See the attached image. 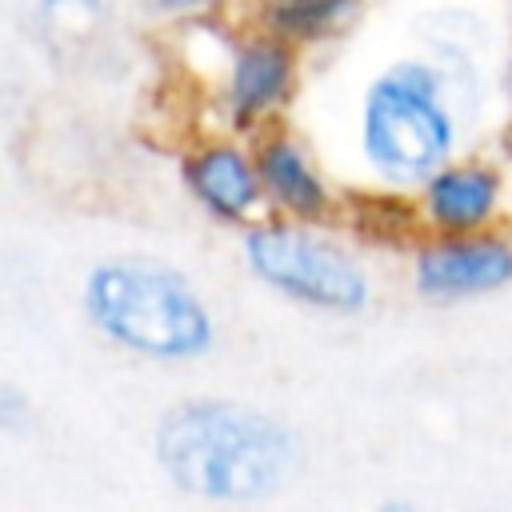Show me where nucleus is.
Segmentation results:
<instances>
[{"label":"nucleus","mask_w":512,"mask_h":512,"mask_svg":"<svg viewBox=\"0 0 512 512\" xmlns=\"http://www.w3.org/2000/svg\"><path fill=\"white\" fill-rule=\"evenodd\" d=\"M180 184L204 208V216H212L224 228H240L244 232L268 208L252 148H244V144H236L228 136L196 140L192 148H184Z\"/></svg>","instance_id":"0eeeda50"},{"label":"nucleus","mask_w":512,"mask_h":512,"mask_svg":"<svg viewBox=\"0 0 512 512\" xmlns=\"http://www.w3.org/2000/svg\"><path fill=\"white\" fill-rule=\"evenodd\" d=\"M496 148H500V156L512 164V116L500 124V136H496Z\"/></svg>","instance_id":"4468645a"},{"label":"nucleus","mask_w":512,"mask_h":512,"mask_svg":"<svg viewBox=\"0 0 512 512\" xmlns=\"http://www.w3.org/2000/svg\"><path fill=\"white\" fill-rule=\"evenodd\" d=\"M300 92V48L268 32H248L228 48L220 112L232 132H260Z\"/></svg>","instance_id":"423d86ee"},{"label":"nucleus","mask_w":512,"mask_h":512,"mask_svg":"<svg viewBox=\"0 0 512 512\" xmlns=\"http://www.w3.org/2000/svg\"><path fill=\"white\" fill-rule=\"evenodd\" d=\"M244 268L276 296L328 312V316H356L372 304V276L368 264L320 220H292L268 216L244 228L240 236Z\"/></svg>","instance_id":"20e7f679"},{"label":"nucleus","mask_w":512,"mask_h":512,"mask_svg":"<svg viewBox=\"0 0 512 512\" xmlns=\"http://www.w3.org/2000/svg\"><path fill=\"white\" fill-rule=\"evenodd\" d=\"M456 112L428 60H392L360 96L356 144L388 188H420L456 152Z\"/></svg>","instance_id":"7ed1b4c3"},{"label":"nucleus","mask_w":512,"mask_h":512,"mask_svg":"<svg viewBox=\"0 0 512 512\" xmlns=\"http://www.w3.org/2000/svg\"><path fill=\"white\" fill-rule=\"evenodd\" d=\"M256 172L264 184V200L276 216L292 220H328L336 212V192L324 172L312 164L308 148L280 124H264L252 140Z\"/></svg>","instance_id":"6e6552de"},{"label":"nucleus","mask_w":512,"mask_h":512,"mask_svg":"<svg viewBox=\"0 0 512 512\" xmlns=\"http://www.w3.org/2000/svg\"><path fill=\"white\" fill-rule=\"evenodd\" d=\"M512 284V240L504 232H428L412 244V288L432 304L496 296Z\"/></svg>","instance_id":"39448f33"},{"label":"nucleus","mask_w":512,"mask_h":512,"mask_svg":"<svg viewBox=\"0 0 512 512\" xmlns=\"http://www.w3.org/2000/svg\"><path fill=\"white\" fill-rule=\"evenodd\" d=\"M228 0H148L144 8L160 20H204V16H216Z\"/></svg>","instance_id":"f8f14e48"},{"label":"nucleus","mask_w":512,"mask_h":512,"mask_svg":"<svg viewBox=\"0 0 512 512\" xmlns=\"http://www.w3.org/2000/svg\"><path fill=\"white\" fill-rule=\"evenodd\" d=\"M84 320L120 352L152 364H192L216 348L204 292L156 256H108L84 272Z\"/></svg>","instance_id":"f03ea898"},{"label":"nucleus","mask_w":512,"mask_h":512,"mask_svg":"<svg viewBox=\"0 0 512 512\" xmlns=\"http://www.w3.org/2000/svg\"><path fill=\"white\" fill-rule=\"evenodd\" d=\"M508 84H512V56H508Z\"/></svg>","instance_id":"2eb2a0df"},{"label":"nucleus","mask_w":512,"mask_h":512,"mask_svg":"<svg viewBox=\"0 0 512 512\" xmlns=\"http://www.w3.org/2000/svg\"><path fill=\"white\" fill-rule=\"evenodd\" d=\"M40 8L56 20H96L108 12V0H40Z\"/></svg>","instance_id":"ddd939ff"},{"label":"nucleus","mask_w":512,"mask_h":512,"mask_svg":"<svg viewBox=\"0 0 512 512\" xmlns=\"http://www.w3.org/2000/svg\"><path fill=\"white\" fill-rule=\"evenodd\" d=\"M348 208H352V204H348ZM352 224H356V232H360L364 240L396 248V244H416L424 220H420L416 200L408 204V200H400V196H392V192H376V196H360V200H356Z\"/></svg>","instance_id":"9b49d317"},{"label":"nucleus","mask_w":512,"mask_h":512,"mask_svg":"<svg viewBox=\"0 0 512 512\" xmlns=\"http://www.w3.org/2000/svg\"><path fill=\"white\" fill-rule=\"evenodd\" d=\"M152 456L164 480L184 496L252 504L292 484L300 440L284 420L244 400L188 396L160 412Z\"/></svg>","instance_id":"f257e3e1"},{"label":"nucleus","mask_w":512,"mask_h":512,"mask_svg":"<svg viewBox=\"0 0 512 512\" xmlns=\"http://www.w3.org/2000/svg\"><path fill=\"white\" fill-rule=\"evenodd\" d=\"M364 0H252V24L276 40L296 48H312L336 40L356 16Z\"/></svg>","instance_id":"9d476101"},{"label":"nucleus","mask_w":512,"mask_h":512,"mask_svg":"<svg viewBox=\"0 0 512 512\" xmlns=\"http://www.w3.org/2000/svg\"><path fill=\"white\" fill-rule=\"evenodd\" d=\"M500 200H504V176L488 160H444L416 188V208L428 232L492 228Z\"/></svg>","instance_id":"1a4fd4ad"}]
</instances>
